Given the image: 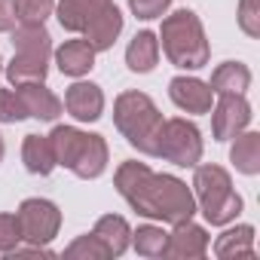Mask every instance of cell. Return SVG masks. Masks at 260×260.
<instances>
[{"label":"cell","instance_id":"6da1fadb","mask_svg":"<svg viewBox=\"0 0 260 260\" xmlns=\"http://www.w3.org/2000/svg\"><path fill=\"white\" fill-rule=\"evenodd\" d=\"M116 193L128 202V208L138 211L147 220H162V223H184L193 220L196 214V199L193 190L175 178V175H159L147 162H119L113 175Z\"/></svg>","mask_w":260,"mask_h":260},{"label":"cell","instance_id":"7a4b0ae2","mask_svg":"<svg viewBox=\"0 0 260 260\" xmlns=\"http://www.w3.org/2000/svg\"><path fill=\"white\" fill-rule=\"evenodd\" d=\"M162 113L153 104L150 95L128 89L119 92L113 101V125L116 132L128 141V147H135L144 156H156L159 150V135H162Z\"/></svg>","mask_w":260,"mask_h":260},{"label":"cell","instance_id":"3957f363","mask_svg":"<svg viewBox=\"0 0 260 260\" xmlns=\"http://www.w3.org/2000/svg\"><path fill=\"white\" fill-rule=\"evenodd\" d=\"M49 144L55 153V166L68 169L80 181L101 178L110 162L107 141L95 132H83L77 125H55L49 132Z\"/></svg>","mask_w":260,"mask_h":260},{"label":"cell","instance_id":"277c9868","mask_svg":"<svg viewBox=\"0 0 260 260\" xmlns=\"http://www.w3.org/2000/svg\"><path fill=\"white\" fill-rule=\"evenodd\" d=\"M156 40H159V49L166 52V58L181 71H199L211 58L205 28L193 10H175L172 16H166Z\"/></svg>","mask_w":260,"mask_h":260},{"label":"cell","instance_id":"5b68a950","mask_svg":"<svg viewBox=\"0 0 260 260\" xmlns=\"http://www.w3.org/2000/svg\"><path fill=\"white\" fill-rule=\"evenodd\" d=\"M193 199H196V211H202V217L211 226H226L233 223L245 202L242 196L233 190V178L223 166L205 162V166H193Z\"/></svg>","mask_w":260,"mask_h":260},{"label":"cell","instance_id":"8992f818","mask_svg":"<svg viewBox=\"0 0 260 260\" xmlns=\"http://www.w3.org/2000/svg\"><path fill=\"white\" fill-rule=\"evenodd\" d=\"M202 132L196 128V122L175 116L162 122V135H159V150L156 156H162L166 162L178 166V169H193L202 162Z\"/></svg>","mask_w":260,"mask_h":260},{"label":"cell","instance_id":"52a82bcc","mask_svg":"<svg viewBox=\"0 0 260 260\" xmlns=\"http://www.w3.org/2000/svg\"><path fill=\"white\" fill-rule=\"evenodd\" d=\"M19 217V230H22V242L28 245H49L58 230H61V211L52 199H25L16 211Z\"/></svg>","mask_w":260,"mask_h":260},{"label":"cell","instance_id":"ba28073f","mask_svg":"<svg viewBox=\"0 0 260 260\" xmlns=\"http://www.w3.org/2000/svg\"><path fill=\"white\" fill-rule=\"evenodd\" d=\"M217 101L211 104V132L214 141H233L239 132L251 125V104L245 95H214Z\"/></svg>","mask_w":260,"mask_h":260},{"label":"cell","instance_id":"9c48e42d","mask_svg":"<svg viewBox=\"0 0 260 260\" xmlns=\"http://www.w3.org/2000/svg\"><path fill=\"white\" fill-rule=\"evenodd\" d=\"M169 98H172V104L181 107L184 113H208L211 104H214L211 86H208L205 80L187 77V74H181V77H175V80L169 83Z\"/></svg>","mask_w":260,"mask_h":260},{"label":"cell","instance_id":"30bf717a","mask_svg":"<svg viewBox=\"0 0 260 260\" xmlns=\"http://www.w3.org/2000/svg\"><path fill=\"white\" fill-rule=\"evenodd\" d=\"M61 104L77 122H95L104 113V92H101V86H95L89 80H77L68 86Z\"/></svg>","mask_w":260,"mask_h":260},{"label":"cell","instance_id":"8fae6325","mask_svg":"<svg viewBox=\"0 0 260 260\" xmlns=\"http://www.w3.org/2000/svg\"><path fill=\"white\" fill-rule=\"evenodd\" d=\"M208 245H211V236L205 226L193 223V220H184V223H175V230L169 233V248H166V257H175V260H199L208 254Z\"/></svg>","mask_w":260,"mask_h":260},{"label":"cell","instance_id":"7c38bea8","mask_svg":"<svg viewBox=\"0 0 260 260\" xmlns=\"http://www.w3.org/2000/svg\"><path fill=\"white\" fill-rule=\"evenodd\" d=\"M22 104H25V113L31 119H40V122H55L64 110L61 98L46 86V83H25V86H16Z\"/></svg>","mask_w":260,"mask_h":260},{"label":"cell","instance_id":"4fadbf2b","mask_svg":"<svg viewBox=\"0 0 260 260\" xmlns=\"http://www.w3.org/2000/svg\"><path fill=\"white\" fill-rule=\"evenodd\" d=\"M122 13L116 10V4L110 0V4L86 25V31H83V40L95 49V52H107L113 43H116V37L122 34Z\"/></svg>","mask_w":260,"mask_h":260},{"label":"cell","instance_id":"5bb4252c","mask_svg":"<svg viewBox=\"0 0 260 260\" xmlns=\"http://www.w3.org/2000/svg\"><path fill=\"white\" fill-rule=\"evenodd\" d=\"M110 4V0H58L55 4V19L64 31L71 34H83L86 25Z\"/></svg>","mask_w":260,"mask_h":260},{"label":"cell","instance_id":"9a60e30c","mask_svg":"<svg viewBox=\"0 0 260 260\" xmlns=\"http://www.w3.org/2000/svg\"><path fill=\"white\" fill-rule=\"evenodd\" d=\"M52 55H55L58 71H61L64 77H74V80L86 77V74L95 68V49H92L86 40H68V43H61L58 49H52Z\"/></svg>","mask_w":260,"mask_h":260},{"label":"cell","instance_id":"2e32d148","mask_svg":"<svg viewBox=\"0 0 260 260\" xmlns=\"http://www.w3.org/2000/svg\"><path fill=\"white\" fill-rule=\"evenodd\" d=\"M214 257L217 260H239V257H257L254 251V226L251 223H239L223 230L214 239Z\"/></svg>","mask_w":260,"mask_h":260},{"label":"cell","instance_id":"e0dca14e","mask_svg":"<svg viewBox=\"0 0 260 260\" xmlns=\"http://www.w3.org/2000/svg\"><path fill=\"white\" fill-rule=\"evenodd\" d=\"M159 61V40L153 31H138L125 46V68L132 74H150Z\"/></svg>","mask_w":260,"mask_h":260},{"label":"cell","instance_id":"ac0fdd59","mask_svg":"<svg viewBox=\"0 0 260 260\" xmlns=\"http://www.w3.org/2000/svg\"><path fill=\"white\" fill-rule=\"evenodd\" d=\"M92 233L104 242V248L110 251V257H122L128 251V245H132V226H128L125 217L119 214H104L95 220Z\"/></svg>","mask_w":260,"mask_h":260},{"label":"cell","instance_id":"d6986e66","mask_svg":"<svg viewBox=\"0 0 260 260\" xmlns=\"http://www.w3.org/2000/svg\"><path fill=\"white\" fill-rule=\"evenodd\" d=\"M7 80L13 86H25V83H46L49 74V58L46 55H31V52H16L10 58V64L4 68Z\"/></svg>","mask_w":260,"mask_h":260},{"label":"cell","instance_id":"ffe728a7","mask_svg":"<svg viewBox=\"0 0 260 260\" xmlns=\"http://www.w3.org/2000/svg\"><path fill=\"white\" fill-rule=\"evenodd\" d=\"M208 86L214 95H245L251 86V71L242 61H223L214 68Z\"/></svg>","mask_w":260,"mask_h":260},{"label":"cell","instance_id":"44dd1931","mask_svg":"<svg viewBox=\"0 0 260 260\" xmlns=\"http://www.w3.org/2000/svg\"><path fill=\"white\" fill-rule=\"evenodd\" d=\"M230 162L236 166V172L254 178L260 172V132H251V128L239 132L230 147Z\"/></svg>","mask_w":260,"mask_h":260},{"label":"cell","instance_id":"7402d4cb","mask_svg":"<svg viewBox=\"0 0 260 260\" xmlns=\"http://www.w3.org/2000/svg\"><path fill=\"white\" fill-rule=\"evenodd\" d=\"M22 162L31 175H52L55 169V153H52V144H49V135H25L22 141Z\"/></svg>","mask_w":260,"mask_h":260},{"label":"cell","instance_id":"603a6c76","mask_svg":"<svg viewBox=\"0 0 260 260\" xmlns=\"http://www.w3.org/2000/svg\"><path fill=\"white\" fill-rule=\"evenodd\" d=\"M10 40L16 52H31V55H46L52 58V37L46 25H16L10 31Z\"/></svg>","mask_w":260,"mask_h":260},{"label":"cell","instance_id":"cb8c5ba5","mask_svg":"<svg viewBox=\"0 0 260 260\" xmlns=\"http://www.w3.org/2000/svg\"><path fill=\"white\" fill-rule=\"evenodd\" d=\"M132 248L141 257H166L169 248V233L156 223H141L138 230H132Z\"/></svg>","mask_w":260,"mask_h":260},{"label":"cell","instance_id":"d4e9b609","mask_svg":"<svg viewBox=\"0 0 260 260\" xmlns=\"http://www.w3.org/2000/svg\"><path fill=\"white\" fill-rule=\"evenodd\" d=\"M64 257H71V260H110V251L104 248V242L95 233H86V236H77L64 248Z\"/></svg>","mask_w":260,"mask_h":260},{"label":"cell","instance_id":"484cf974","mask_svg":"<svg viewBox=\"0 0 260 260\" xmlns=\"http://www.w3.org/2000/svg\"><path fill=\"white\" fill-rule=\"evenodd\" d=\"M52 13H55V0H16L19 25H46Z\"/></svg>","mask_w":260,"mask_h":260},{"label":"cell","instance_id":"4316f807","mask_svg":"<svg viewBox=\"0 0 260 260\" xmlns=\"http://www.w3.org/2000/svg\"><path fill=\"white\" fill-rule=\"evenodd\" d=\"M239 28L251 40L260 37V0H239Z\"/></svg>","mask_w":260,"mask_h":260},{"label":"cell","instance_id":"83f0119b","mask_svg":"<svg viewBox=\"0 0 260 260\" xmlns=\"http://www.w3.org/2000/svg\"><path fill=\"white\" fill-rule=\"evenodd\" d=\"M28 119L25 104L16 89H0V122H22Z\"/></svg>","mask_w":260,"mask_h":260},{"label":"cell","instance_id":"f1b7e54d","mask_svg":"<svg viewBox=\"0 0 260 260\" xmlns=\"http://www.w3.org/2000/svg\"><path fill=\"white\" fill-rule=\"evenodd\" d=\"M16 245H22L19 217L10 214V211H0V254H10Z\"/></svg>","mask_w":260,"mask_h":260},{"label":"cell","instance_id":"f546056e","mask_svg":"<svg viewBox=\"0 0 260 260\" xmlns=\"http://www.w3.org/2000/svg\"><path fill=\"white\" fill-rule=\"evenodd\" d=\"M128 10L141 22H153V19H162L172 10V0H128Z\"/></svg>","mask_w":260,"mask_h":260},{"label":"cell","instance_id":"4dcf8cb0","mask_svg":"<svg viewBox=\"0 0 260 260\" xmlns=\"http://www.w3.org/2000/svg\"><path fill=\"white\" fill-rule=\"evenodd\" d=\"M16 25V0H0V34H10Z\"/></svg>","mask_w":260,"mask_h":260},{"label":"cell","instance_id":"1f68e13d","mask_svg":"<svg viewBox=\"0 0 260 260\" xmlns=\"http://www.w3.org/2000/svg\"><path fill=\"white\" fill-rule=\"evenodd\" d=\"M4 153H7V144H4V135H0V162H4Z\"/></svg>","mask_w":260,"mask_h":260},{"label":"cell","instance_id":"d6a6232c","mask_svg":"<svg viewBox=\"0 0 260 260\" xmlns=\"http://www.w3.org/2000/svg\"><path fill=\"white\" fill-rule=\"evenodd\" d=\"M0 71H4V58H0Z\"/></svg>","mask_w":260,"mask_h":260}]
</instances>
